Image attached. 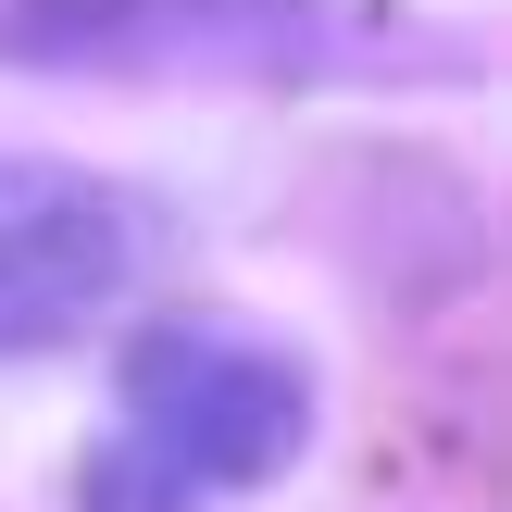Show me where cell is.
<instances>
[{
	"mask_svg": "<svg viewBox=\"0 0 512 512\" xmlns=\"http://www.w3.org/2000/svg\"><path fill=\"white\" fill-rule=\"evenodd\" d=\"M125 275H138V200L113 175L0 150V363L100 325L125 300Z\"/></svg>",
	"mask_w": 512,
	"mask_h": 512,
	"instance_id": "3957f363",
	"label": "cell"
},
{
	"mask_svg": "<svg viewBox=\"0 0 512 512\" xmlns=\"http://www.w3.org/2000/svg\"><path fill=\"white\" fill-rule=\"evenodd\" d=\"M313 438V375L263 338H225V325H150L125 350L113 388V438L88 463V512H200L238 500L263 475L300 463Z\"/></svg>",
	"mask_w": 512,
	"mask_h": 512,
	"instance_id": "6da1fadb",
	"label": "cell"
},
{
	"mask_svg": "<svg viewBox=\"0 0 512 512\" xmlns=\"http://www.w3.org/2000/svg\"><path fill=\"white\" fill-rule=\"evenodd\" d=\"M325 0H0L13 75H300Z\"/></svg>",
	"mask_w": 512,
	"mask_h": 512,
	"instance_id": "7a4b0ae2",
	"label": "cell"
}]
</instances>
